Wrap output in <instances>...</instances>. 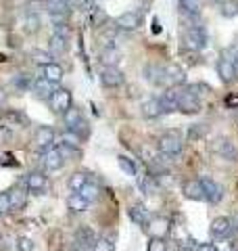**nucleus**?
I'll return each instance as SVG.
<instances>
[{"mask_svg": "<svg viewBox=\"0 0 238 251\" xmlns=\"http://www.w3.org/2000/svg\"><path fill=\"white\" fill-rule=\"evenodd\" d=\"M54 130L48 128V126H42V128L36 130V136H34V145L38 151H46V149H50L54 145Z\"/></svg>", "mask_w": 238, "mask_h": 251, "instance_id": "9", "label": "nucleus"}, {"mask_svg": "<svg viewBox=\"0 0 238 251\" xmlns=\"http://www.w3.org/2000/svg\"><path fill=\"white\" fill-rule=\"evenodd\" d=\"M115 23H117L119 29L134 31V29H138V25H140V17H138V13L128 11V13H121V15H119Z\"/></svg>", "mask_w": 238, "mask_h": 251, "instance_id": "14", "label": "nucleus"}, {"mask_svg": "<svg viewBox=\"0 0 238 251\" xmlns=\"http://www.w3.org/2000/svg\"><path fill=\"white\" fill-rule=\"evenodd\" d=\"M88 205H90V201H86L79 193L71 191V195L67 197V207L71 211H75V214H82V211H86V209H88Z\"/></svg>", "mask_w": 238, "mask_h": 251, "instance_id": "24", "label": "nucleus"}, {"mask_svg": "<svg viewBox=\"0 0 238 251\" xmlns=\"http://www.w3.org/2000/svg\"><path fill=\"white\" fill-rule=\"evenodd\" d=\"M226 105L228 107H238V94H232V97L226 99Z\"/></svg>", "mask_w": 238, "mask_h": 251, "instance_id": "49", "label": "nucleus"}, {"mask_svg": "<svg viewBox=\"0 0 238 251\" xmlns=\"http://www.w3.org/2000/svg\"><path fill=\"white\" fill-rule=\"evenodd\" d=\"M77 251H94L92 247H77Z\"/></svg>", "mask_w": 238, "mask_h": 251, "instance_id": "55", "label": "nucleus"}, {"mask_svg": "<svg viewBox=\"0 0 238 251\" xmlns=\"http://www.w3.org/2000/svg\"><path fill=\"white\" fill-rule=\"evenodd\" d=\"M9 195H11V209H21L23 205H25V197H23V193L13 191Z\"/></svg>", "mask_w": 238, "mask_h": 251, "instance_id": "37", "label": "nucleus"}, {"mask_svg": "<svg viewBox=\"0 0 238 251\" xmlns=\"http://www.w3.org/2000/svg\"><path fill=\"white\" fill-rule=\"evenodd\" d=\"M238 13V4L236 2H224L221 4V15H226V17H232V15H236Z\"/></svg>", "mask_w": 238, "mask_h": 251, "instance_id": "46", "label": "nucleus"}, {"mask_svg": "<svg viewBox=\"0 0 238 251\" xmlns=\"http://www.w3.org/2000/svg\"><path fill=\"white\" fill-rule=\"evenodd\" d=\"M100 82L105 88H119V86H123L125 75L121 69H117L113 65H105L100 72Z\"/></svg>", "mask_w": 238, "mask_h": 251, "instance_id": "5", "label": "nucleus"}, {"mask_svg": "<svg viewBox=\"0 0 238 251\" xmlns=\"http://www.w3.org/2000/svg\"><path fill=\"white\" fill-rule=\"evenodd\" d=\"M50 107H52V111H57V113H63V111H67V109L71 107V92L65 90V88H59V90H52L50 94Z\"/></svg>", "mask_w": 238, "mask_h": 251, "instance_id": "7", "label": "nucleus"}, {"mask_svg": "<svg viewBox=\"0 0 238 251\" xmlns=\"http://www.w3.org/2000/svg\"><path fill=\"white\" fill-rule=\"evenodd\" d=\"M31 90H34L36 97H40V99H50V94H52V82H48L44 75H40L38 80H34V84H31Z\"/></svg>", "mask_w": 238, "mask_h": 251, "instance_id": "21", "label": "nucleus"}, {"mask_svg": "<svg viewBox=\"0 0 238 251\" xmlns=\"http://www.w3.org/2000/svg\"><path fill=\"white\" fill-rule=\"evenodd\" d=\"M40 29V17L36 13H27L25 19H23V31L25 34H36Z\"/></svg>", "mask_w": 238, "mask_h": 251, "instance_id": "30", "label": "nucleus"}, {"mask_svg": "<svg viewBox=\"0 0 238 251\" xmlns=\"http://www.w3.org/2000/svg\"><path fill=\"white\" fill-rule=\"evenodd\" d=\"M48 49L52 54H65L67 49H69V42H67V36H63V34H54L50 36V40H48Z\"/></svg>", "mask_w": 238, "mask_h": 251, "instance_id": "19", "label": "nucleus"}, {"mask_svg": "<svg viewBox=\"0 0 238 251\" xmlns=\"http://www.w3.org/2000/svg\"><path fill=\"white\" fill-rule=\"evenodd\" d=\"M59 151L63 153V157H82V153H79L77 147H69V145H59Z\"/></svg>", "mask_w": 238, "mask_h": 251, "instance_id": "43", "label": "nucleus"}, {"mask_svg": "<svg viewBox=\"0 0 238 251\" xmlns=\"http://www.w3.org/2000/svg\"><path fill=\"white\" fill-rule=\"evenodd\" d=\"M205 132H207V128H205L203 124H196V126H192V128L188 130V140H198V138H203Z\"/></svg>", "mask_w": 238, "mask_h": 251, "instance_id": "38", "label": "nucleus"}, {"mask_svg": "<svg viewBox=\"0 0 238 251\" xmlns=\"http://www.w3.org/2000/svg\"><path fill=\"white\" fill-rule=\"evenodd\" d=\"M148 251H167V245H165L163 239L153 237V239L148 241Z\"/></svg>", "mask_w": 238, "mask_h": 251, "instance_id": "44", "label": "nucleus"}, {"mask_svg": "<svg viewBox=\"0 0 238 251\" xmlns=\"http://www.w3.org/2000/svg\"><path fill=\"white\" fill-rule=\"evenodd\" d=\"M31 84H34V80H31V75L29 74H17L13 77V86H15V90L17 92H25L31 88Z\"/></svg>", "mask_w": 238, "mask_h": 251, "instance_id": "28", "label": "nucleus"}, {"mask_svg": "<svg viewBox=\"0 0 238 251\" xmlns=\"http://www.w3.org/2000/svg\"><path fill=\"white\" fill-rule=\"evenodd\" d=\"M11 211V195L9 193H0V214Z\"/></svg>", "mask_w": 238, "mask_h": 251, "instance_id": "45", "label": "nucleus"}, {"mask_svg": "<svg viewBox=\"0 0 238 251\" xmlns=\"http://www.w3.org/2000/svg\"><path fill=\"white\" fill-rule=\"evenodd\" d=\"M230 222H232V230H236V232H238V214H236L234 218H230Z\"/></svg>", "mask_w": 238, "mask_h": 251, "instance_id": "51", "label": "nucleus"}, {"mask_svg": "<svg viewBox=\"0 0 238 251\" xmlns=\"http://www.w3.org/2000/svg\"><path fill=\"white\" fill-rule=\"evenodd\" d=\"M178 111H182V113H198L201 111V99H198L194 88H186L184 92H180Z\"/></svg>", "mask_w": 238, "mask_h": 251, "instance_id": "2", "label": "nucleus"}, {"mask_svg": "<svg viewBox=\"0 0 238 251\" xmlns=\"http://www.w3.org/2000/svg\"><path fill=\"white\" fill-rule=\"evenodd\" d=\"M9 138H11V130H9V126H6V124H0V145L6 143Z\"/></svg>", "mask_w": 238, "mask_h": 251, "instance_id": "48", "label": "nucleus"}, {"mask_svg": "<svg viewBox=\"0 0 238 251\" xmlns=\"http://www.w3.org/2000/svg\"><path fill=\"white\" fill-rule=\"evenodd\" d=\"M42 166L46 172H57L61 170L63 166H65V157H63V153L57 149H46V153L42 155Z\"/></svg>", "mask_w": 238, "mask_h": 251, "instance_id": "6", "label": "nucleus"}, {"mask_svg": "<svg viewBox=\"0 0 238 251\" xmlns=\"http://www.w3.org/2000/svg\"><path fill=\"white\" fill-rule=\"evenodd\" d=\"M44 6L46 11L52 13V11H67L69 9V0H44Z\"/></svg>", "mask_w": 238, "mask_h": 251, "instance_id": "35", "label": "nucleus"}, {"mask_svg": "<svg viewBox=\"0 0 238 251\" xmlns=\"http://www.w3.org/2000/svg\"><path fill=\"white\" fill-rule=\"evenodd\" d=\"M75 241H77V247H94V243H96V234L84 226V228H79L75 232Z\"/></svg>", "mask_w": 238, "mask_h": 251, "instance_id": "26", "label": "nucleus"}, {"mask_svg": "<svg viewBox=\"0 0 238 251\" xmlns=\"http://www.w3.org/2000/svg\"><path fill=\"white\" fill-rule=\"evenodd\" d=\"M217 74L221 77V82H226V84L234 82L236 80V67H234V63L230 61L228 57H224V59L217 63Z\"/></svg>", "mask_w": 238, "mask_h": 251, "instance_id": "16", "label": "nucleus"}, {"mask_svg": "<svg viewBox=\"0 0 238 251\" xmlns=\"http://www.w3.org/2000/svg\"><path fill=\"white\" fill-rule=\"evenodd\" d=\"M159 151H161L163 155H167V157H176L182 153V140L180 136L176 134V132H167V134H163L161 138H159Z\"/></svg>", "mask_w": 238, "mask_h": 251, "instance_id": "3", "label": "nucleus"}, {"mask_svg": "<svg viewBox=\"0 0 238 251\" xmlns=\"http://www.w3.org/2000/svg\"><path fill=\"white\" fill-rule=\"evenodd\" d=\"M221 251H236V247H234V245H230V243H226V247L221 249Z\"/></svg>", "mask_w": 238, "mask_h": 251, "instance_id": "54", "label": "nucleus"}, {"mask_svg": "<svg viewBox=\"0 0 238 251\" xmlns=\"http://www.w3.org/2000/svg\"><path fill=\"white\" fill-rule=\"evenodd\" d=\"M17 251H34V241L27 239V237H19L17 243H15Z\"/></svg>", "mask_w": 238, "mask_h": 251, "instance_id": "42", "label": "nucleus"}, {"mask_svg": "<svg viewBox=\"0 0 238 251\" xmlns=\"http://www.w3.org/2000/svg\"><path fill=\"white\" fill-rule=\"evenodd\" d=\"M146 230L150 232V237H159V239H165L169 234V220L165 218H150L148 224H146Z\"/></svg>", "mask_w": 238, "mask_h": 251, "instance_id": "11", "label": "nucleus"}, {"mask_svg": "<svg viewBox=\"0 0 238 251\" xmlns=\"http://www.w3.org/2000/svg\"><path fill=\"white\" fill-rule=\"evenodd\" d=\"M153 31H155V34H157V31H161V23H159V19L153 21Z\"/></svg>", "mask_w": 238, "mask_h": 251, "instance_id": "52", "label": "nucleus"}, {"mask_svg": "<svg viewBox=\"0 0 238 251\" xmlns=\"http://www.w3.org/2000/svg\"><path fill=\"white\" fill-rule=\"evenodd\" d=\"M184 195L192 201H205V191H203L201 180H188V182H184Z\"/></svg>", "mask_w": 238, "mask_h": 251, "instance_id": "18", "label": "nucleus"}, {"mask_svg": "<svg viewBox=\"0 0 238 251\" xmlns=\"http://www.w3.org/2000/svg\"><path fill=\"white\" fill-rule=\"evenodd\" d=\"M196 251H217L215 247L211 245V243H201V245L196 247Z\"/></svg>", "mask_w": 238, "mask_h": 251, "instance_id": "50", "label": "nucleus"}, {"mask_svg": "<svg viewBox=\"0 0 238 251\" xmlns=\"http://www.w3.org/2000/svg\"><path fill=\"white\" fill-rule=\"evenodd\" d=\"M186 82V74L184 69L178 67V65H167L165 67V84H171V86H180Z\"/></svg>", "mask_w": 238, "mask_h": 251, "instance_id": "17", "label": "nucleus"}, {"mask_svg": "<svg viewBox=\"0 0 238 251\" xmlns=\"http://www.w3.org/2000/svg\"><path fill=\"white\" fill-rule=\"evenodd\" d=\"M138 186H140V191H144L146 195L157 193V184H155L150 178H140V180H138Z\"/></svg>", "mask_w": 238, "mask_h": 251, "instance_id": "39", "label": "nucleus"}, {"mask_svg": "<svg viewBox=\"0 0 238 251\" xmlns=\"http://www.w3.org/2000/svg\"><path fill=\"white\" fill-rule=\"evenodd\" d=\"M207 31H205L201 25H188V29L184 31V46L192 50H201L207 46Z\"/></svg>", "mask_w": 238, "mask_h": 251, "instance_id": "1", "label": "nucleus"}, {"mask_svg": "<svg viewBox=\"0 0 238 251\" xmlns=\"http://www.w3.org/2000/svg\"><path fill=\"white\" fill-rule=\"evenodd\" d=\"M100 61H102V65H113V67H117L119 52L115 50V46H105V50L100 52Z\"/></svg>", "mask_w": 238, "mask_h": 251, "instance_id": "29", "label": "nucleus"}, {"mask_svg": "<svg viewBox=\"0 0 238 251\" xmlns=\"http://www.w3.org/2000/svg\"><path fill=\"white\" fill-rule=\"evenodd\" d=\"M211 234L213 237H217V239H226L230 232H232V222H230V218H226V216H219V218H215L211 222Z\"/></svg>", "mask_w": 238, "mask_h": 251, "instance_id": "12", "label": "nucleus"}, {"mask_svg": "<svg viewBox=\"0 0 238 251\" xmlns=\"http://www.w3.org/2000/svg\"><path fill=\"white\" fill-rule=\"evenodd\" d=\"M105 21H107L105 11H102V9H96V6H94V9H92V15H90V25L100 27V25H105Z\"/></svg>", "mask_w": 238, "mask_h": 251, "instance_id": "36", "label": "nucleus"}, {"mask_svg": "<svg viewBox=\"0 0 238 251\" xmlns=\"http://www.w3.org/2000/svg\"><path fill=\"white\" fill-rule=\"evenodd\" d=\"M94 251H113V241H109L107 237L102 239H96V243H94Z\"/></svg>", "mask_w": 238, "mask_h": 251, "instance_id": "40", "label": "nucleus"}, {"mask_svg": "<svg viewBox=\"0 0 238 251\" xmlns=\"http://www.w3.org/2000/svg\"><path fill=\"white\" fill-rule=\"evenodd\" d=\"M27 191L34 193V195H44L46 191H48V180H46V176L42 174V172H34V174L27 176Z\"/></svg>", "mask_w": 238, "mask_h": 251, "instance_id": "10", "label": "nucleus"}, {"mask_svg": "<svg viewBox=\"0 0 238 251\" xmlns=\"http://www.w3.org/2000/svg\"><path fill=\"white\" fill-rule=\"evenodd\" d=\"M34 61L38 63V65H46V63H50V54L42 52V50H36L34 52Z\"/></svg>", "mask_w": 238, "mask_h": 251, "instance_id": "47", "label": "nucleus"}, {"mask_svg": "<svg viewBox=\"0 0 238 251\" xmlns=\"http://www.w3.org/2000/svg\"><path fill=\"white\" fill-rule=\"evenodd\" d=\"M82 143V138H79L73 130H65L63 134L59 136V145H69V147H77Z\"/></svg>", "mask_w": 238, "mask_h": 251, "instance_id": "32", "label": "nucleus"}, {"mask_svg": "<svg viewBox=\"0 0 238 251\" xmlns=\"http://www.w3.org/2000/svg\"><path fill=\"white\" fill-rule=\"evenodd\" d=\"M178 97H180V92L176 88H167L161 97H159V103H161V107H163V113L178 111Z\"/></svg>", "mask_w": 238, "mask_h": 251, "instance_id": "13", "label": "nucleus"}, {"mask_svg": "<svg viewBox=\"0 0 238 251\" xmlns=\"http://www.w3.org/2000/svg\"><path fill=\"white\" fill-rule=\"evenodd\" d=\"M63 122H65L67 130H73L77 124H82V122H84L82 111H79L77 107H69L67 111H63Z\"/></svg>", "mask_w": 238, "mask_h": 251, "instance_id": "25", "label": "nucleus"}, {"mask_svg": "<svg viewBox=\"0 0 238 251\" xmlns=\"http://www.w3.org/2000/svg\"><path fill=\"white\" fill-rule=\"evenodd\" d=\"M130 218L136 222L138 226H144L146 228V224H148V220H150V216H148V211L144 209V207H140V205H134V207H130Z\"/></svg>", "mask_w": 238, "mask_h": 251, "instance_id": "27", "label": "nucleus"}, {"mask_svg": "<svg viewBox=\"0 0 238 251\" xmlns=\"http://www.w3.org/2000/svg\"><path fill=\"white\" fill-rule=\"evenodd\" d=\"M4 100H6V92L0 88V105H4Z\"/></svg>", "mask_w": 238, "mask_h": 251, "instance_id": "53", "label": "nucleus"}, {"mask_svg": "<svg viewBox=\"0 0 238 251\" xmlns=\"http://www.w3.org/2000/svg\"><path fill=\"white\" fill-rule=\"evenodd\" d=\"M201 184H203V191H205V199H207L209 203H219L221 197H224V188H221V184H217L215 180L211 178H201Z\"/></svg>", "mask_w": 238, "mask_h": 251, "instance_id": "8", "label": "nucleus"}, {"mask_svg": "<svg viewBox=\"0 0 238 251\" xmlns=\"http://www.w3.org/2000/svg\"><path fill=\"white\" fill-rule=\"evenodd\" d=\"M117 29H119V27H105V29L100 31V42L105 44V46H115Z\"/></svg>", "mask_w": 238, "mask_h": 251, "instance_id": "33", "label": "nucleus"}, {"mask_svg": "<svg viewBox=\"0 0 238 251\" xmlns=\"http://www.w3.org/2000/svg\"><path fill=\"white\" fill-rule=\"evenodd\" d=\"M86 180H88V176L82 174V172H75V174H71V176H69V180H67V186H69L73 193H77L79 188H82V186L86 184Z\"/></svg>", "mask_w": 238, "mask_h": 251, "instance_id": "31", "label": "nucleus"}, {"mask_svg": "<svg viewBox=\"0 0 238 251\" xmlns=\"http://www.w3.org/2000/svg\"><path fill=\"white\" fill-rule=\"evenodd\" d=\"M146 74V80L153 84V86H163L165 84V67H159V65H148L144 69Z\"/></svg>", "mask_w": 238, "mask_h": 251, "instance_id": "23", "label": "nucleus"}, {"mask_svg": "<svg viewBox=\"0 0 238 251\" xmlns=\"http://www.w3.org/2000/svg\"><path fill=\"white\" fill-rule=\"evenodd\" d=\"M77 193L82 195L86 201H90V203H92V201H96V199L100 197V186H98L96 180H86V184L79 188Z\"/></svg>", "mask_w": 238, "mask_h": 251, "instance_id": "22", "label": "nucleus"}, {"mask_svg": "<svg viewBox=\"0 0 238 251\" xmlns=\"http://www.w3.org/2000/svg\"><path fill=\"white\" fill-rule=\"evenodd\" d=\"M42 75L46 77L48 82L52 84H59L63 80V67L59 65V63H46V65H42Z\"/></svg>", "mask_w": 238, "mask_h": 251, "instance_id": "20", "label": "nucleus"}, {"mask_svg": "<svg viewBox=\"0 0 238 251\" xmlns=\"http://www.w3.org/2000/svg\"><path fill=\"white\" fill-rule=\"evenodd\" d=\"M117 163H119V168H121L128 176H136V166H134V161L130 159V157L119 155V157H117Z\"/></svg>", "mask_w": 238, "mask_h": 251, "instance_id": "34", "label": "nucleus"}, {"mask_svg": "<svg viewBox=\"0 0 238 251\" xmlns=\"http://www.w3.org/2000/svg\"><path fill=\"white\" fill-rule=\"evenodd\" d=\"M50 21H52V25H65L67 23V11H52Z\"/></svg>", "mask_w": 238, "mask_h": 251, "instance_id": "41", "label": "nucleus"}, {"mask_svg": "<svg viewBox=\"0 0 238 251\" xmlns=\"http://www.w3.org/2000/svg\"><path fill=\"white\" fill-rule=\"evenodd\" d=\"M209 149H211V153H215L217 157H221V159H226V161H236L238 159L236 147L230 143L228 138H215L209 145Z\"/></svg>", "mask_w": 238, "mask_h": 251, "instance_id": "4", "label": "nucleus"}, {"mask_svg": "<svg viewBox=\"0 0 238 251\" xmlns=\"http://www.w3.org/2000/svg\"><path fill=\"white\" fill-rule=\"evenodd\" d=\"M140 113L148 117V120H155V117L163 115V107L159 103V99H146L140 103Z\"/></svg>", "mask_w": 238, "mask_h": 251, "instance_id": "15", "label": "nucleus"}]
</instances>
